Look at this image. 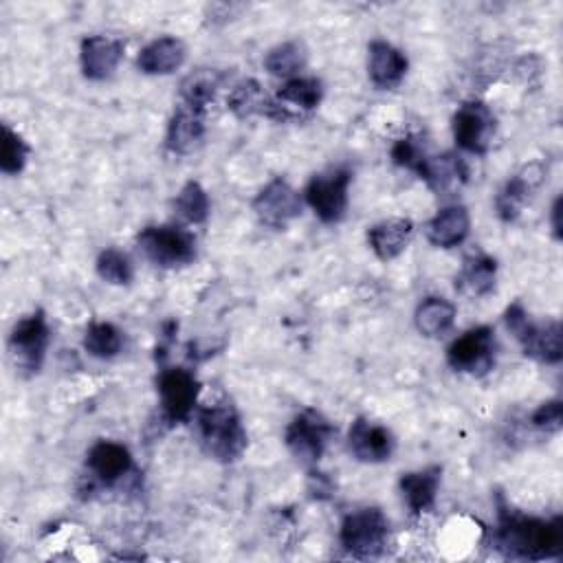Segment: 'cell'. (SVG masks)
<instances>
[{
	"label": "cell",
	"instance_id": "cell-15",
	"mask_svg": "<svg viewBox=\"0 0 563 563\" xmlns=\"http://www.w3.org/2000/svg\"><path fill=\"white\" fill-rule=\"evenodd\" d=\"M123 51H125V44L117 37H108V35L84 37L79 46V64H81L84 77L92 81L108 79L117 70L119 62L123 59Z\"/></svg>",
	"mask_w": 563,
	"mask_h": 563
},
{
	"label": "cell",
	"instance_id": "cell-12",
	"mask_svg": "<svg viewBox=\"0 0 563 563\" xmlns=\"http://www.w3.org/2000/svg\"><path fill=\"white\" fill-rule=\"evenodd\" d=\"M321 97H323V86L319 79L292 77L271 99L266 117H271L275 121H295L303 112L317 108Z\"/></svg>",
	"mask_w": 563,
	"mask_h": 563
},
{
	"label": "cell",
	"instance_id": "cell-4",
	"mask_svg": "<svg viewBox=\"0 0 563 563\" xmlns=\"http://www.w3.org/2000/svg\"><path fill=\"white\" fill-rule=\"evenodd\" d=\"M136 244L150 262L163 268L187 266L196 257V238L180 224L145 227L136 235Z\"/></svg>",
	"mask_w": 563,
	"mask_h": 563
},
{
	"label": "cell",
	"instance_id": "cell-25",
	"mask_svg": "<svg viewBox=\"0 0 563 563\" xmlns=\"http://www.w3.org/2000/svg\"><path fill=\"white\" fill-rule=\"evenodd\" d=\"M497 262L484 253L468 255L455 277V288L466 297H484L495 286Z\"/></svg>",
	"mask_w": 563,
	"mask_h": 563
},
{
	"label": "cell",
	"instance_id": "cell-32",
	"mask_svg": "<svg viewBox=\"0 0 563 563\" xmlns=\"http://www.w3.org/2000/svg\"><path fill=\"white\" fill-rule=\"evenodd\" d=\"M97 275L108 282V284H114V286H128L134 277V266H132V260L119 251V249H106L99 253L97 257Z\"/></svg>",
	"mask_w": 563,
	"mask_h": 563
},
{
	"label": "cell",
	"instance_id": "cell-34",
	"mask_svg": "<svg viewBox=\"0 0 563 563\" xmlns=\"http://www.w3.org/2000/svg\"><path fill=\"white\" fill-rule=\"evenodd\" d=\"M427 156H429V152H427L424 139L420 134H407L391 145V161L398 167H405L411 172H418Z\"/></svg>",
	"mask_w": 563,
	"mask_h": 563
},
{
	"label": "cell",
	"instance_id": "cell-27",
	"mask_svg": "<svg viewBox=\"0 0 563 563\" xmlns=\"http://www.w3.org/2000/svg\"><path fill=\"white\" fill-rule=\"evenodd\" d=\"M268 103H271V99L266 97L260 81H255V79L240 81L238 86H233V90L227 97L229 110L240 119H246L251 114H266Z\"/></svg>",
	"mask_w": 563,
	"mask_h": 563
},
{
	"label": "cell",
	"instance_id": "cell-16",
	"mask_svg": "<svg viewBox=\"0 0 563 563\" xmlns=\"http://www.w3.org/2000/svg\"><path fill=\"white\" fill-rule=\"evenodd\" d=\"M407 57L385 40H374L367 48V75L380 90H394L407 75Z\"/></svg>",
	"mask_w": 563,
	"mask_h": 563
},
{
	"label": "cell",
	"instance_id": "cell-31",
	"mask_svg": "<svg viewBox=\"0 0 563 563\" xmlns=\"http://www.w3.org/2000/svg\"><path fill=\"white\" fill-rule=\"evenodd\" d=\"M174 211L189 224H202L209 216V196L202 185L187 180L174 198Z\"/></svg>",
	"mask_w": 563,
	"mask_h": 563
},
{
	"label": "cell",
	"instance_id": "cell-8",
	"mask_svg": "<svg viewBox=\"0 0 563 563\" xmlns=\"http://www.w3.org/2000/svg\"><path fill=\"white\" fill-rule=\"evenodd\" d=\"M163 418L172 424L187 422L198 407L200 383L187 367H165L156 378Z\"/></svg>",
	"mask_w": 563,
	"mask_h": 563
},
{
	"label": "cell",
	"instance_id": "cell-35",
	"mask_svg": "<svg viewBox=\"0 0 563 563\" xmlns=\"http://www.w3.org/2000/svg\"><path fill=\"white\" fill-rule=\"evenodd\" d=\"M561 420H563L561 400L541 402V405L532 411V416H530V422H532L537 429H543V431H559V429H561Z\"/></svg>",
	"mask_w": 563,
	"mask_h": 563
},
{
	"label": "cell",
	"instance_id": "cell-17",
	"mask_svg": "<svg viewBox=\"0 0 563 563\" xmlns=\"http://www.w3.org/2000/svg\"><path fill=\"white\" fill-rule=\"evenodd\" d=\"M543 180V169L539 163L526 165L521 172H517L497 194L495 198V209L504 222H512L530 200L532 191L541 185Z\"/></svg>",
	"mask_w": 563,
	"mask_h": 563
},
{
	"label": "cell",
	"instance_id": "cell-1",
	"mask_svg": "<svg viewBox=\"0 0 563 563\" xmlns=\"http://www.w3.org/2000/svg\"><path fill=\"white\" fill-rule=\"evenodd\" d=\"M493 543L510 559H554L563 552V523L501 508Z\"/></svg>",
	"mask_w": 563,
	"mask_h": 563
},
{
	"label": "cell",
	"instance_id": "cell-23",
	"mask_svg": "<svg viewBox=\"0 0 563 563\" xmlns=\"http://www.w3.org/2000/svg\"><path fill=\"white\" fill-rule=\"evenodd\" d=\"M468 231H471V218L466 207L462 205H449L427 222V238L431 244L440 249H451L462 244Z\"/></svg>",
	"mask_w": 563,
	"mask_h": 563
},
{
	"label": "cell",
	"instance_id": "cell-36",
	"mask_svg": "<svg viewBox=\"0 0 563 563\" xmlns=\"http://www.w3.org/2000/svg\"><path fill=\"white\" fill-rule=\"evenodd\" d=\"M559 213H561V198H556V200H554V205H552V222H554V233H556V235H561Z\"/></svg>",
	"mask_w": 563,
	"mask_h": 563
},
{
	"label": "cell",
	"instance_id": "cell-24",
	"mask_svg": "<svg viewBox=\"0 0 563 563\" xmlns=\"http://www.w3.org/2000/svg\"><path fill=\"white\" fill-rule=\"evenodd\" d=\"M433 191H449L466 183L468 169L464 161L451 152L438 154V156H427L420 169L416 172Z\"/></svg>",
	"mask_w": 563,
	"mask_h": 563
},
{
	"label": "cell",
	"instance_id": "cell-2",
	"mask_svg": "<svg viewBox=\"0 0 563 563\" xmlns=\"http://www.w3.org/2000/svg\"><path fill=\"white\" fill-rule=\"evenodd\" d=\"M202 449L218 462H233L246 449V431L231 400L220 398L196 409Z\"/></svg>",
	"mask_w": 563,
	"mask_h": 563
},
{
	"label": "cell",
	"instance_id": "cell-22",
	"mask_svg": "<svg viewBox=\"0 0 563 563\" xmlns=\"http://www.w3.org/2000/svg\"><path fill=\"white\" fill-rule=\"evenodd\" d=\"M440 477H442L440 466H427L422 471H411L400 477L398 486H400L402 499L413 515L429 512L435 506Z\"/></svg>",
	"mask_w": 563,
	"mask_h": 563
},
{
	"label": "cell",
	"instance_id": "cell-13",
	"mask_svg": "<svg viewBox=\"0 0 563 563\" xmlns=\"http://www.w3.org/2000/svg\"><path fill=\"white\" fill-rule=\"evenodd\" d=\"M347 446L356 460L367 464H378L391 457L396 449V440L387 427L361 416L350 424Z\"/></svg>",
	"mask_w": 563,
	"mask_h": 563
},
{
	"label": "cell",
	"instance_id": "cell-19",
	"mask_svg": "<svg viewBox=\"0 0 563 563\" xmlns=\"http://www.w3.org/2000/svg\"><path fill=\"white\" fill-rule=\"evenodd\" d=\"M526 356L541 361V363H559L563 356V334L559 321L532 323L528 321L526 328L517 334Z\"/></svg>",
	"mask_w": 563,
	"mask_h": 563
},
{
	"label": "cell",
	"instance_id": "cell-29",
	"mask_svg": "<svg viewBox=\"0 0 563 563\" xmlns=\"http://www.w3.org/2000/svg\"><path fill=\"white\" fill-rule=\"evenodd\" d=\"M306 64V51L299 42H282L273 46L264 57V68L275 75L284 77L286 81L292 79Z\"/></svg>",
	"mask_w": 563,
	"mask_h": 563
},
{
	"label": "cell",
	"instance_id": "cell-33",
	"mask_svg": "<svg viewBox=\"0 0 563 563\" xmlns=\"http://www.w3.org/2000/svg\"><path fill=\"white\" fill-rule=\"evenodd\" d=\"M29 152H31L29 143L4 123L2 125V143H0V169L7 176L20 174L26 165Z\"/></svg>",
	"mask_w": 563,
	"mask_h": 563
},
{
	"label": "cell",
	"instance_id": "cell-7",
	"mask_svg": "<svg viewBox=\"0 0 563 563\" xmlns=\"http://www.w3.org/2000/svg\"><path fill=\"white\" fill-rule=\"evenodd\" d=\"M352 183V172L347 167H332L328 172L314 174L306 185V202L321 222H339L347 209V189Z\"/></svg>",
	"mask_w": 563,
	"mask_h": 563
},
{
	"label": "cell",
	"instance_id": "cell-11",
	"mask_svg": "<svg viewBox=\"0 0 563 563\" xmlns=\"http://www.w3.org/2000/svg\"><path fill=\"white\" fill-rule=\"evenodd\" d=\"M253 211L262 224L282 231L301 213V198L284 178H273L255 196Z\"/></svg>",
	"mask_w": 563,
	"mask_h": 563
},
{
	"label": "cell",
	"instance_id": "cell-9",
	"mask_svg": "<svg viewBox=\"0 0 563 563\" xmlns=\"http://www.w3.org/2000/svg\"><path fill=\"white\" fill-rule=\"evenodd\" d=\"M495 332L490 325H477L457 336L446 350V363L462 374L484 376L495 365Z\"/></svg>",
	"mask_w": 563,
	"mask_h": 563
},
{
	"label": "cell",
	"instance_id": "cell-10",
	"mask_svg": "<svg viewBox=\"0 0 563 563\" xmlns=\"http://www.w3.org/2000/svg\"><path fill=\"white\" fill-rule=\"evenodd\" d=\"M495 114L484 101H464L453 114V139L468 154H484L495 136Z\"/></svg>",
	"mask_w": 563,
	"mask_h": 563
},
{
	"label": "cell",
	"instance_id": "cell-18",
	"mask_svg": "<svg viewBox=\"0 0 563 563\" xmlns=\"http://www.w3.org/2000/svg\"><path fill=\"white\" fill-rule=\"evenodd\" d=\"M205 112L200 108L178 103L165 134V145L174 154L194 152L205 136Z\"/></svg>",
	"mask_w": 563,
	"mask_h": 563
},
{
	"label": "cell",
	"instance_id": "cell-28",
	"mask_svg": "<svg viewBox=\"0 0 563 563\" xmlns=\"http://www.w3.org/2000/svg\"><path fill=\"white\" fill-rule=\"evenodd\" d=\"M84 347L95 358H112L123 350V332L110 321H95L86 328Z\"/></svg>",
	"mask_w": 563,
	"mask_h": 563
},
{
	"label": "cell",
	"instance_id": "cell-21",
	"mask_svg": "<svg viewBox=\"0 0 563 563\" xmlns=\"http://www.w3.org/2000/svg\"><path fill=\"white\" fill-rule=\"evenodd\" d=\"M185 57H187L185 44L178 37L163 35L141 48L136 57V66L145 75H169L183 66Z\"/></svg>",
	"mask_w": 563,
	"mask_h": 563
},
{
	"label": "cell",
	"instance_id": "cell-26",
	"mask_svg": "<svg viewBox=\"0 0 563 563\" xmlns=\"http://www.w3.org/2000/svg\"><path fill=\"white\" fill-rule=\"evenodd\" d=\"M413 321L420 334L429 339L444 336L455 323V306L444 297H427L418 303Z\"/></svg>",
	"mask_w": 563,
	"mask_h": 563
},
{
	"label": "cell",
	"instance_id": "cell-5",
	"mask_svg": "<svg viewBox=\"0 0 563 563\" xmlns=\"http://www.w3.org/2000/svg\"><path fill=\"white\" fill-rule=\"evenodd\" d=\"M48 343H51V330L44 312L37 310L22 317L9 334V354L13 358L15 369H20V374L24 376L37 374L44 363Z\"/></svg>",
	"mask_w": 563,
	"mask_h": 563
},
{
	"label": "cell",
	"instance_id": "cell-20",
	"mask_svg": "<svg viewBox=\"0 0 563 563\" xmlns=\"http://www.w3.org/2000/svg\"><path fill=\"white\" fill-rule=\"evenodd\" d=\"M413 238V222L409 218H389L367 231V244L383 262L398 257Z\"/></svg>",
	"mask_w": 563,
	"mask_h": 563
},
{
	"label": "cell",
	"instance_id": "cell-30",
	"mask_svg": "<svg viewBox=\"0 0 563 563\" xmlns=\"http://www.w3.org/2000/svg\"><path fill=\"white\" fill-rule=\"evenodd\" d=\"M220 84V73L209 70V68H200L191 75L185 77V81L180 84V103L207 110V106L211 103L216 88Z\"/></svg>",
	"mask_w": 563,
	"mask_h": 563
},
{
	"label": "cell",
	"instance_id": "cell-6",
	"mask_svg": "<svg viewBox=\"0 0 563 563\" xmlns=\"http://www.w3.org/2000/svg\"><path fill=\"white\" fill-rule=\"evenodd\" d=\"M336 433L334 424L317 409H303L299 411L292 422L286 427V446L290 449V453L303 462V464H317L328 446V442L332 440V435Z\"/></svg>",
	"mask_w": 563,
	"mask_h": 563
},
{
	"label": "cell",
	"instance_id": "cell-14",
	"mask_svg": "<svg viewBox=\"0 0 563 563\" xmlns=\"http://www.w3.org/2000/svg\"><path fill=\"white\" fill-rule=\"evenodd\" d=\"M88 473L103 486L119 484L125 475L132 473L134 462L125 444L114 440H99L90 446L86 455Z\"/></svg>",
	"mask_w": 563,
	"mask_h": 563
},
{
	"label": "cell",
	"instance_id": "cell-3",
	"mask_svg": "<svg viewBox=\"0 0 563 563\" xmlns=\"http://www.w3.org/2000/svg\"><path fill=\"white\" fill-rule=\"evenodd\" d=\"M389 541V521L380 508H358L343 517L339 528L341 548L354 559H376Z\"/></svg>",
	"mask_w": 563,
	"mask_h": 563
}]
</instances>
